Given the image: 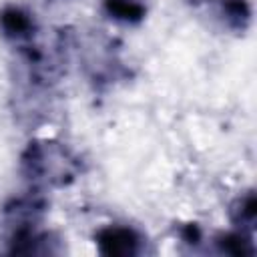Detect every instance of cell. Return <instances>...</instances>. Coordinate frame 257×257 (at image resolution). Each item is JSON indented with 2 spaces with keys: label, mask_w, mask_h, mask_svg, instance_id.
I'll return each mask as SVG.
<instances>
[{
  "label": "cell",
  "mask_w": 257,
  "mask_h": 257,
  "mask_svg": "<svg viewBox=\"0 0 257 257\" xmlns=\"http://www.w3.org/2000/svg\"><path fill=\"white\" fill-rule=\"evenodd\" d=\"M110 10H114L120 18H131L141 14V2L139 0H110Z\"/></svg>",
  "instance_id": "obj_1"
}]
</instances>
